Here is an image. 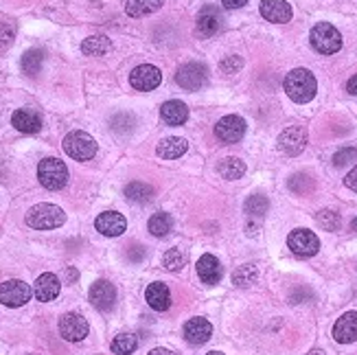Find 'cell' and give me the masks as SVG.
Wrapping results in <instances>:
<instances>
[{"label":"cell","mask_w":357,"mask_h":355,"mask_svg":"<svg viewBox=\"0 0 357 355\" xmlns=\"http://www.w3.org/2000/svg\"><path fill=\"white\" fill-rule=\"evenodd\" d=\"M59 336L68 342H79L88 336V320L81 314H64L59 318Z\"/></svg>","instance_id":"obj_12"},{"label":"cell","mask_w":357,"mask_h":355,"mask_svg":"<svg viewBox=\"0 0 357 355\" xmlns=\"http://www.w3.org/2000/svg\"><path fill=\"white\" fill-rule=\"evenodd\" d=\"M11 42H14V29H11L9 24L0 22V48L9 46Z\"/></svg>","instance_id":"obj_39"},{"label":"cell","mask_w":357,"mask_h":355,"mask_svg":"<svg viewBox=\"0 0 357 355\" xmlns=\"http://www.w3.org/2000/svg\"><path fill=\"white\" fill-rule=\"evenodd\" d=\"M162 5H164V0H127L125 11H127V16L140 18V16L154 14V11H158Z\"/></svg>","instance_id":"obj_25"},{"label":"cell","mask_w":357,"mask_h":355,"mask_svg":"<svg viewBox=\"0 0 357 355\" xmlns=\"http://www.w3.org/2000/svg\"><path fill=\"white\" fill-rule=\"evenodd\" d=\"M138 349V338L134 334H119L112 340V351L119 355H130Z\"/></svg>","instance_id":"obj_31"},{"label":"cell","mask_w":357,"mask_h":355,"mask_svg":"<svg viewBox=\"0 0 357 355\" xmlns=\"http://www.w3.org/2000/svg\"><path fill=\"white\" fill-rule=\"evenodd\" d=\"M311 46L322 55H334L342 48V35L340 31L329 22H318L309 33Z\"/></svg>","instance_id":"obj_3"},{"label":"cell","mask_w":357,"mask_h":355,"mask_svg":"<svg viewBox=\"0 0 357 355\" xmlns=\"http://www.w3.org/2000/svg\"><path fill=\"white\" fill-rule=\"evenodd\" d=\"M257 276H259V270L254 268V265H241V268L235 270V274H233V283L237 287H248L257 281Z\"/></svg>","instance_id":"obj_32"},{"label":"cell","mask_w":357,"mask_h":355,"mask_svg":"<svg viewBox=\"0 0 357 355\" xmlns=\"http://www.w3.org/2000/svg\"><path fill=\"white\" fill-rule=\"evenodd\" d=\"M90 303L101 309V311H108L114 307V303H117V287H114L110 281H97L93 287H90Z\"/></svg>","instance_id":"obj_13"},{"label":"cell","mask_w":357,"mask_h":355,"mask_svg":"<svg viewBox=\"0 0 357 355\" xmlns=\"http://www.w3.org/2000/svg\"><path fill=\"white\" fill-rule=\"evenodd\" d=\"M241 64H244V61H241V57L231 55V57H226V59L222 61L220 68H222L224 73H228V75H233V73H237V70L241 68Z\"/></svg>","instance_id":"obj_38"},{"label":"cell","mask_w":357,"mask_h":355,"mask_svg":"<svg viewBox=\"0 0 357 355\" xmlns=\"http://www.w3.org/2000/svg\"><path fill=\"white\" fill-rule=\"evenodd\" d=\"M162 265L167 270H180L182 265H184V255H182V250H177V248H171L169 252H164V257H162Z\"/></svg>","instance_id":"obj_36"},{"label":"cell","mask_w":357,"mask_h":355,"mask_svg":"<svg viewBox=\"0 0 357 355\" xmlns=\"http://www.w3.org/2000/svg\"><path fill=\"white\" fill-rule=\"evenodd\" d=\"M355 160H357V149H355V147L340 149L338 154L334 156V164H336V167H344V164L355 162Z\"/></svg>","instance_id":"obj_37"},{"label":"cell","mask_w":357,"mask_h":355,"mask_svg":"<svg viewBox=\"0 0 357 355\" xmlns=\"http://www.w3.org/2000/svg\"><path fill=\"white\" fill-rule=\"evenodd\" d=\"M37 178H40L42 186L50 189V191H59L68 182V169L57 158H44L37 164Z\"/></svg>","instance_id":"obj_4"},{"label":"cell","mask_w":357,"mask_h":355,"mask_svg":"<svg viewBox=\"0 0 357 355\" xmlns=\"http://www.w3.org/2000/svg\"><path fill=\"white\" fill-rule=\"evenodd\" d=\"M334 338L340 345H351L357 340V311H347L334 325Z\"/></svg>","instance_id":"obj_16"},{"label":"cell","mask_w":357,"mask_h":355,"mask_svg":"<svg viewBox=\"0 0 357 355\" xmlns=\"http://www.w3.org/2000/svg\"><path fill=\"white\" fill-rule=\"evenodd\" d=\"M211 334H213V325L206 318H191L184 325V338L191 345H204V342H209Z\"/></svg>","instance_id":"obj_20"},{"label":"cell","mask_w":357,"mask_h":355,"mask_svg":"<svg viewBox=\"0 0 357 355\" xmlns=\"http://www.w3.org/2000/svg\"><path fill=\"white\" fill-rule=\"evenodd\" d=\"M209 79V70L204 64H197V61H191V64L182 66L180 70L175 73V81L184 90H200V88L206 84Z\"/></svg>","instance_id":"obj_9"},{"label":"cell","mask_w":357,"mask_h":355,"mask_svg":"<svg viewBox=\"0 0 357 355\" xmlns=\"http://www.w3.org/2000/svg\"><path fill=\"white\" fill-rule=\"evenodd\" d=\"M149 233L151 235H156V237H164V235H169L171 233V228H173V220H171V215L169 213H156V215H151V220H149Z\"/></svg>","instance_id":"obj_28"},{"label":"cell","mask_w":357,"mask_h":355,"mask_svg":"<svg viewBox=\"0 0 357 355\" xmlns=\"http://www.w3.org/2000/svg\"><path fill=\"white\" fill-rule=\"evenodd\" d=\"M66 222V213L55 204H35L27 213V224L35 231H50Z\"/></svg>","instance_id":"obj_2"},{"label":"cell","mask_w":357,"mask_h":355,"mask_svg":"<svg viewBox=\"0 0 357 355\" xmlns=\"http://www.w3.org/2000/svg\"><path fill=\"white\" fill-rule=\"evenodd\" d=\"M195 27H197V33L204 35V37H211L215 33H220L222 29V14L218 7H204L200 14H197V20H195Z\"/></svg>","instance_id":"obj_15"},{"label":"cell","mask_w":357,"mask_h":355,"mask_svg":"<svg viewBox=\"0 0 357 355\" xmlns=\"http://www.w3.org/2000/svg\"><path fill=\"white\" fill-rule=\"evenodd\" d=\"M42 64H44V50H40V48H31L22 55V70L31 75V77L40 73Z\"/></svg>","instance_id":"obj_29"},{"label":"cell","mask_w":357,"mask_h":355,"mask_svg":"<svg viewBox=\"0 0 357 355\" xmlns=\"http://www.w3.org/2000/svg\"><path fill=\"white\" fill-rule=\"evenodd\" d=\"M305 147H307V132H305V128L291 125V128L280 132V136H278V149L283 151L285 156H298Z\"/></svg>","instance_id":"obj_10"},{"label":"cell","mask_w":357,"mask_h":355,"mask_svg":"<svg viewBox=\"0 0 357 355\" xmlns=\"http://www.w3.org/2000/svg\"><path fill=\"white\" fill-rule=\"evenodd\" d=\"M11 125L22 134H35L42 128V117L35 110H29V108L16 110L14 117H11Z\"/></svg>","instance_id":"obj_17"},{"label":"cell","mask_w":357,"mask_h":355,"mask_svg":"<svg viewBox=\"0 0 357 355\" xmlns=\"http://www.w3.org/2000/svg\"><path fill=\"white\" fill-rule=\"evenodd\" d=\"M149 355H175V353H173V351H169V349H162V347H160V349H154Z\"/></svg>","instance_id":"obj_43"},{"label":"cell","mask_w":357,"mask_h":355,"mask_svg":"<svg viewBox=\"0 0 357 355\" xmlns=\"http://www.w3.org/2000/svg\"><path fill=\"white\" fill-rule=\"evenodd\" d=\"M347 90H349L351 95H355V97H357V75H353V77L349 79V84H347Z\"/></svg>","instance_id":"obj_42"},{"label":"cell","mask_w":357,"mask_h":355,"mask_svg":"<svg viewBox=\"0 0 357 355\" xmlns=\"http://www.w3.org/2000/svg\"><path fill=\"white\" fill-rule=\"evenodd\" d=\"M261 16L270 22L285 24L291 20V7L285 0H261Z\"/></svg>","instance_id":"obj_18"},{"label":"cell","mask_w":357,"mask_h":355,"mask_svg":"<svg viewBox=\"0 0 357 355\" xmlns=\"http://www.w3.org/2000/svg\"><path fill=\"white\" fill-rule=\"evenodd\" d=\"M197 274L206 285H215L222 281V263L218 261V257L213 255H204L197 261Z\"/></svg>","instance_id":"obj_22"},{"label":"cell","mask_w":357,"mask_h":355,"mask_svg":"<svg viewBox=\"0 0 357 355\" xmlns=\"http://www.w3.org/2000/svg\"><path fill=\"white\" fill-rule=\"evenodd\" d=\"M351 226H353V231H357V218L353 220V224H351Z\"/></svg>","instance_id":"obj_45"},{"label":"cell","mask_w":357,"mask_h":355,"mask_svg":"<svg viewBox=\"0 0 357 355\" xmlns=\"http://www.w3.org/2000/svg\"><path fill=\"white\" fill-rule=\"evenodd\" d=\"M64 151L75 160H90L97 154V141L86 132H70L64 138Z\"/></svg>","instance_id":"obj_5"},{"label":"cell","mask_w":357,"mask_h":355,"mask_svg":"<svg viewBox=\"0 0 357 355\" xmlns=\"http://www.w3.org/2000/svg\"><path fill=\"white\" fill-rule=\"evenodd\" d=\"M307 355H327V353H325V351H318V349H316V351H311V353H307Z\"/></svg>","instance_id":"obj_44"},{"label":"cell","mask_w":357,"mask_h":355,"mask_svg":"<svg viewBox=\"0 0 357 355\" xmlns=\"http://www.w3.org/2000/svg\"><path fill=\"white\" fill-rule=\"evenodd\" d=\"M244 134H246V121L237 117V114H228V117L220 119L218 125H215V136L228 145L239 143Z\"/></svg>","instance_id":"obj_8"},{"label":"cell","mask_w":357,"mask_h":355,"mask_svg":"<svg viewBox=\"0 0 357 355\" xmlns=\"http://www.w3.org/2000/svg\"><path fill=\"white\" fill-rule=\"evenodd\" d=\"M160 117L167 125H182L189 119V108H186V104H182V101L173 99V101H167V104H162Z\"/></svg>","instance_id":"obj_23"},{"label":"cell","mask_w":357,"mask_h":355,"mask_svg":"<svg viewBox=\"0 0 357 355\" xmlns=\"http://www.w3.org/2000/svg\"><path fill=\"white\" fill-rule=\"evenodd\" d=\"M218 169H220V173L226 178V180H237V178H241L246 173V162L231 156V158H224Z\"/></svg>","instance_id":"obj_27"},{"label":"cell","mask_w":357,"mask_h":355,"mask_svg":"<svg viewBox=\"0 0 357 355\" xmlns=\"http://www.w3.org/2000/svg\"><path fill=\"white\" fill-rule=\"evenodd\" d=\"M125 198L132 200V202H149L151 198H154V189L145 182L136 180V182H130L125 186Z\"/></svg>","instance_id":"obj_30"},{"label":"cell","mask_w":357,"mask_h":355,"mask_svg":"<svg viewBox=\"0 0 357 355\" xmlns=\"http://www.w3.org/2000/svg\"><path fill=\"white\" fill-rule=\"evenodd\" d=\"M110 48H112V42H110V37H106V35L86 37L84 44H81V50L86 55H106Z\"/></svg>","instance_id":"obj_26"},{"label":"cell","mask_w":357,"mask_h":355,"mask_svg":"<svg viewBox=\"0 0 357 355\" xmlns=\"http://www.w3.org/2000/svg\"><path fill=\"white\" fill-rule=\"evenodd\" d=\"M270 209V202H267L265 195H250L246 202V213L252 215V218H263Z\"/></svg>","instance_id":"obj_33"},{"label":"cell","mask_w":357,"mask_h":355,"mask_svg":"<svg viewBox=\"0 0 357 355\" xmlns=\"http://www.w3.org/2000/svg\"><path fill=\"white\" fill-rule=\"evenodd\" d=\"M248 3V0H222V5L226 9H239V7H244Z\"/></svg>","instance_id":"obj_41"},{"label":"cell","mask_w":357,"mask_h":355,"mask_svg":"<svg viewBox=\"0 0 357 355\" xmlns=\"http://www.w3.org/2000/svg\"><path fill=\"white\" fill-rule=\"evenodd\" d=\"M316 222L320 224L325 231H338L342 220H340V215L336 211H320L316 215Z\"/></svg>","instance_id":"obj_35"},{"label":"cell","mask_w":357,"mask_h":355,"mask_svg":"<svg viewBox=\"0 0 357 355\" xmlns=\"http://www.w3.org/2000/svg\"><path fill=\"white\" fill-rule=\"evenodd\" d=\"M289 189L294 193L302 195V193H307V191H311V189H313V180H311L309 175H305V173H296V175L289 178Z\"/></svg>","instance_id":"obj_34"},{"label":"cell","mask_w":357,"mask_h":355,"mask_svg":"<svg viewBox=\"0 0 357 355\" xmlns=\"http://www.w3.org/2000/svg\"><path fill=\"white\" fill-rule=\"evenodd\" d=\"M206 355H224V353H220V351H211V353H206Z\"/></svg>","instance_id":"obj_46"},{"label":"cell","mask_w":357,"mask_h":355,"mask_svg":"<svg viewBox=\"0 0 357 355\" xmlns=\"http://www.w3.org/2000/svg\"><path fill=\"white\" fill-rule=\"evenodd\" d=\"M344 184H347V186L351 189V191H355V193H357V167H355V169H351V171H349V175L344 178Z\"/></svg>","instance_id":"obj_40"},{"label":"cell","mask_w":357,"mask_h":355,"mask_svg":"<svg viewBox=\"0 0 357 355\" xmlns=\"http://www.w3.org/2000/svg\"><path fill=\"white\" fill-rule=\"evenodd\" d=\"M287 246L298 257H313L320 250V239L307 228H298V231H291V235L287 237Z\"/></svg>","instance_id":"obj_7"},{"label":"cell","mask_w":357,"mask_h":355,"mask_svg":"<svg viewBox=\"0 0 357 355\" xmlns=\"http://www.w3.org/2000/svg\"><path fill=\"white\" fill-rule=\"evenodd\" d=\"M186 141L184 138H177V136H171V138H164V141L158 143V156L160 158H167V160H173V158H180L184 151H186Z\"/></svg>","instance_id":"obj_24"},{"label":"cell","mask_w":357,"mask_h":355,"mask_svg":"<svg viewBox=\"0 0 357 355\" xmlns=\"http://www.w3.org/2000/svg\"><path fill=\"white\" fill-rule=\"evenodd\" d=\"M145 298L151 309L156 311H167L171 307V291L164 283H151L145 289Z\"/></svg>","instance_id":"obj_21"},{"label":"cell","mask_w":357,"mask_h":355,"mask_svg":"<svg viewBox=\"0 0 357 355\" xmlns=\"http://www.w3.org/2000/svg\"><path fill=\"white\" fill-rule=\"evenodd\" d=\"M59 289H61V283H59V278L53 274V272H44L40 278L35 281V287H33V294L37 300H42V303H48V300H53L57 298L59 294Z\"/></svg>","instance_id":"obj_19"},{"label":"cell","mask_w":357,"mask_h":355,"mask_svg":"<svg viewBox=\"0 0 357 355\" xmlns=\"http://www.w3.org/2000/svg\"><path fill=\"white\" fill-rule=\"evenodd\" d=\"M162 81V75L156 66L151 64H143V66H136L130 75V84L134 86V90L140 93H149V90H156Z\"/></svg>","instance_id":"obj_11"},{"label":"cell","mask_w":357,"mask_h":355,"mask_svg":"<svg viewBox=\"0 0 357 355\" xmlns=\"http://www.w3.org/2000/svg\"><path fill=\"white\" fill-rule=\"evenodd\" d=\"M33 289L20 281V278H11V281H5L0 285V303L7 307H22L31 300Z\"/></svg>","instance_id":"obj_6"},{"label":"cell","mask_w":357,"mask_h":355,"mask_svg":"<svg viewBox=\"0 0 357 355\" xmlns=\"http://www.w3.org/2000/svg\"><path fill=\"white\" fill-rule=\"evenodd\" d=\"M95 226L101 235L106 237H119L125 233L127 228V220L123 218L121 213H114V211H108V213H101L99 218L95 220Z\"/></svg>","instance_id":"obj_14"},{"label":"cell","mask_w":357,"mask_h":355,"mask_svg":"<svg viewBox=\"0 0 357 355\" xmlns=\"http://www.w3.org/2000/svg\"><path fill=\"white\" fill-rule=\"evenodd\" d=\"M283 88H285V93L291 101H296V104H309V101L316 97L318 81H316L311 70L294 68L291 73H287Z\"/></svg>","instance_id":"obj_1"}]
</instances>
